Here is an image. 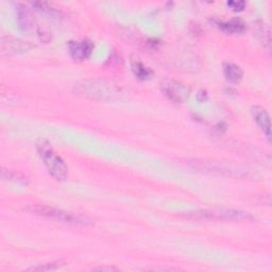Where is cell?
<instances>
[{
	"label": "cell",
	"instance_id": "15",
	"mask_svg": "<svg viewBox=\"0 0 272 272\" xmlns=\"http://www.w3.org/2000/svg\"><path fill=\"white\" fill-rule=\"evenodd\" d=\"M66 263H64V261H56V263H48L45 265L32 267L28 270L29 271H54V270H58L62 267H64Z\"/></svg>",
	"mask_w": 272,
	"mask_h": 272
},
{
	"label": "cell",
	"instance_id": "7",
	"mask_svg": "<svg viewBox=\"0 0 272 272\" xmlns=\"http://www.w3.org/2000/svg\"><path fill=\"white\" fill-rule=\"evenodd\" d=\"M69 54L71 58L76 61H83L90 57L94 50L93 41L84 38L82 40H71L68 44Z\"/></svg>",
	"mask_w": 272,
	"mask_h": 272
},
{
	"label": "cell",
	"instance_id": "5",
	"mask_svg": "<svg viewBox=\"0 0 272 272\" xmlns=\"http://www.w3.org/2000/svg\"><path fill=\"white\" fill-rule=\"evenodd\" d=\"M161 89L164 95L174 103H183L190 96L187 86L173 80H166L161 83Z\"/></svg>",
	"mask_w": 272,
	"mask_h": 272
},
{
	"label": "cell",
	"instance_id": "13",
	"mask_svg": "<svg viewBox=\"0 0 272 272\" xmlns=\"http://www.w3.org/2000/svg\"><path fill=\"white\" fill-rule=\"evenodd\" d=\"M2 177H3V180L13 181V182L20 183V184H24V185H27L29 183L28 177L25 176L24 174H22L20 172H17L15 170H10V169H6V168L2 169Z\"/></svg>",
	"mask_w": 272,
	"mask_h": 272
},
{
	"label": "cell",
	"instance_id": "17",
	"mask_svg": "<svg viewBox=\"0 0 272 272\" xmlns=\"http://www.w3.org/2000/svg\"><path fill=\"white\" fill-rule=\"evenodd\" d=\"M93 271H108V272H111V271H117V269H116V268H114V267H106V266H102V267L94 268Z\"/></svg>",
	"mask_w": 272,
	"mask_h": 272
},
{
	"label": "cell",
	"instance_id": "3",
	"mask_svg": "<svg viewBox=\"0 0 272 272\" xmlns=\"http://www.w3.org/2000/svg\"><path fill=\"white\" fill-rule=\"evenodd\" d=\"M26 210L33 215H37L66 224L81 225V226H88L93 224L90 219L86 216L59 210V208L50 207L47 205L30 204L26 207Z\"/></svg>",
	"mask_w": 272,
	"mask_h": 272
},
{
	"label": "cell",
	"instance_id": "8",
	"mask_svg": "<svg viewBox=\"0 0 272 272\" xmlns=\"http://www.w3.org/2000/svg\"><path fill=\"white\" fill-rule=\"evenodd\" d=\"M251 114H252V117L261 132L266 136L267 141L271 142V121L266 109L259 106H254L251 108Z\"/></svg>",
	"mask_w": 272,
	"mask_h": 272
},
{
	"label": "cell",
	"instance_id": "16",
	"mask_svg": "<svg viewBox=\"0 0 272 272\" xmlns=\"http://www.w3.org/2000/svg\"><path fill=\"white\" fill-rule=\"evenodd\" d=\"M228 7L231 8L233 11H243V10L245 9V6L246 4L244 2H229L228 4Z\"/></svg>",
	"mask_w": 272,
	"mask_h": 272
},
{
	"label": "cell",
	"instance_id": "12",
	"mask_svg": "<svg viewBox=\"0 0 272 272\" xmlns=\"http://www.w3.org/2000/svg\"><path fill=\"white\" fill-rule=\"evenodd\" d=\"M131 65H132V70L134 72V75L141 80H147L153 75L152 70L148 68L147 66H145L143 63L138 59L132 60Z\"/></svg>",
	"mask_w": 272,
	"mask_h": 272
},
{
	"label": "cell",
	"instance_id": "6",
	"mask_svg": "<svg viewBox=\"0 0 272 272\" xmlns=\"http://www.w3.org/2000/svg\"><path fill=\"white\" fill-rule=\"evenodd\" d=\"M32 48L33 46L29 44L28 41H24L13 37H3L2 43H0V49H2V54L4 56L24 54V52H27Z\"/></svg>",
	"mask_w": 272,
	"mask_h": 272
},
{
	"label": "cell",
	"instance_id": "14",
	"mask_svg": "<svg viewBox=\"0 0 272 272\" xmlns=\"http://www.w3.org/2000/svg\"><path fill=\"white\" fill-rule=\"evenodd\" d=\"M32 6L35 7L38 10V11L44 12V13L52 16V17H58V16L62 15V13L60 11H58L57 9L48 6L45 3H34V4H32Z\"/></svg>",
	"mask_w": 272,
	"mask_h": 272
},
{
	"label": "cell",
	"instance_id": "4",
	"mask_svg": "<svg viewBox=\"0 0 272 272\" xmlns=\"http://www.w3.org/2000/svg\"><path fill=\"white\" fill-rule=\"evenodd\" d=\"M188 218L197 219V220H219V221H233L245 222L252 221L253 216L249 213L233 210V208H213V210H200L192 212L187 215Z\"/></svg>",
	"mask_w": 272,
	"mask_h": 272
},
{
	"label": "cell",
	"instance_id": "11",
	"mask_svg": "<svg viewBox=\"0 0 272 272\" xmlns=\"http://www.w3.org/2000/svg\"><path fill=\"white\" fill-rule=\"evenodd\" d=\"M218 27L226 33H240L245 30V24L243 23V20L238 18L229 20V22L224 23H218Z\"/></svg>",
	"mask_w": 272,
	"mask_h": 272
},
{
	"label": "cell",
	"instance_id": "9",
	"mask_svg": "<svg viewBox=\"0 0 272 272\" xmlns=\"http://www.w3.org/2000/svg\"><path fill=\"white\" fill-rule=\"evenodd\" d=\"M16 12H17V20L19 27L23 30L28 31L29 29L32 28L33 19L30 14L29 9L24 5H17L16 6Z\"/></svg>",
	"mask_w": 272,
	"mask_h": 272
},
{
	"label": "cell",
	"instance_id": "10",
	"mask_svg": "<svg viewBox=\"0 0 272 272\" xmlns=\"http://www.w3.org/2000/svg\"><path fill=\"white\" fill-rule=\"evenodd\" d=\"M224 77L231 83H238L243 79L244 71L238 65L233 64V63H226L224 65Z\"/></svg>",
	"mask_w": 272,
	"mask_h": 272
},
{
	"label": "cell",
	"instance_id": "1",
	"mask_svg": "<svg viewBox=\"0 0 272 272\" xmlns=\"http://www.w3.org/2000/svg\"><path fill=\"white\" fill-rule=\"evenodd\" d=\"M78 95L95 100L113 101L120 98V88L106 80H84L75 85Z\"/></svg>",
	"mask_w": 272,
	"mask_h": 272
},
{
	"label": "cell",
	"instance_id": "2",
	"mask_svg": "<svg viewBox=\"0 0 272 272\" xmlns=\"http://www.w3.org/2000/svg\"><path fill=\"white\" fill-rule=\"evenodd\" d=\"M36 150L49 174L54 179L57 181H64L67 179L68 167L48 141L40 140L36 144Z\"/></svg>",
	"mask_w": 272,
	"mask_h": 272
}]
</instances>
